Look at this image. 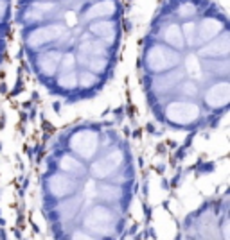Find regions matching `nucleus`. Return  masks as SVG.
<instances>
[{"mask_svg":"<svg viewBox=\"0 0 230 240\" xmlns=\"http://www.w3.org/2000/svg\"><path fill=\"white\" fill-rule=\"evenodd\" d=\"M151 117L169 131L203 129L229 109L230 23L216 0H160L139 47Z\"/></svg>","mask_w":230,"mask_h":240,"instance_id":"f257e3e1","label":"nucleus"},{"mask_svg":"<svg viewBox=\"0 0 230 240\" xmlns=\"http://www.w3.org/2000/svg\"><path fill=\"white\" fill-rule=\"evenodd\" d=\"M40 210L56 239H119L137 194L130 140L113 124L85 120L59 131L40 163Z\"/></svg>","mask_w":230,"mask_h":240,"instance_id":"f03ea898","label":"nucleus"},{"mask_svg":"<svg viewBox=\"0 0 230 240\" xmlns=\"http://www.w3.org/2000/svg\"><path fill=\"white\" fill-rule=\"evenodd\" d=\"M14 30L43 91L79 104L115 77L124 5L122 0H14Z\"/></svg>","mask_w":230,"mask_h":240,"instance_id":"7ed1b4c3","label":"nucleus"},{"mask_svg":"<svg viewBox=\"0 0 230 240\" xmlns=\"http://www.w3.org/2000/svg\"><path fill=\"white\" fill-rule=\"evenodd\" d=\"M13 32H14V0H0V66L5 61Z\"/></svg>","mask_w":230,"mask_h":240,"instance_id":"20e7f679","label":"nucleus"}]
</instances>
